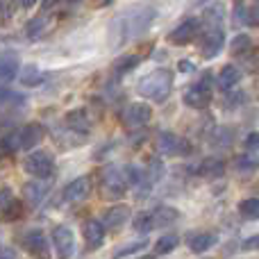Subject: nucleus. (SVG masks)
<instances>
[{"label": "nucleus", "instance_id": "nucleus-32", "mask_svg": "<svg viewBox=\"0 0 259 259\" xmlns=\"http://www.w3.org/2000/svg\"><path fill=\"white\" fill-rule=\"evenodd\" d=\"M239 214L248 221H257L259 219V198H246L239 202Z\"/></svg>", "mask_w": 259, "mask_h": 259}, {"label": "nucleus", "instance_id": "nucleus-35", "mask_svg": "<svg viewBox=\"0 0 259 259\" xmlns=\"http://www.w3.org/2000/svg\"><path fill=\"white\" fill-rule=\"evenodd\" d=\"M146 246H148L146 239H141V241H134V243H125V246H118L116 250L112 252V259H121V257H125V255H132V252H141Z\"/></svg>", "mask_w": 259, "mask_h": 259}, {"label": "nucleus", "instance_id": "nucleus-11", "mask_svg": "<svg viewBox=\"0 0 259 259\" xmlns=\"http://www.w3.org/2000/svg\"><path fill=\"white\" fill-rule=\"evenodd\" d=\"M46 137V127L41 123H27L18 130V148L21 150H32L34 146H39Z\"/></svg>", "mask_w": 259, "mask_h": 259}, {"label": "nucleus", "instance_id": "nucleus-22", "mask_svg": "<svg viewBox=\"0 0 259 259\" xmlns=\"http://www.w3.org/2000/svg\"><path fill=\"white\" fill-rule=\"evenodd\" d=\"M53 7H55V3H46V5H44V12L36 14L32 21H27V25H25L27 39H39V34L46 30V25H48V12H50Z\"/></svg>", "mask_w": 259, "mask_h": 259}, {"label": "nucleus", "instance_id": "nucleus-39", "mask_svg": "<svg viewBox=\"0 0 259 259\" xmlns=\"http://www.w3.org/2000/svg\"><path fill=\"white\" fill-rule=\"evenodd\" d=\"M259 246V239H248V241H243V248H257Z\"/></svg>", "mask_w": 259, "mask_h": 259}, {"label": "nucleus", "instance_id": "nucleus-13", "mask_svg": "<svg viewBox=\"0 0 259 259\" xmlns=\"http://www.w3.org/2000/svg\"><path fill=\"white\" fill-rule=\"evenodd\" d=\"M23 214L21 200H16L12 189H0V216L5 221H16Z\"/></svg>", "mask_w": 259, "mask_h": 259}, {"label": "nucleus", "instance_id": "nucleus-4", "mask_svg": "<svg viewBox=\"0 0 259 259\" xmlns=\"http://www.w3.org/2000/svg\"><path fill=\"white\" fill-rule=\"evenodd\" d=\"M211 91H214V75H211V71H205L196 84H191L184 91L182 100L184 105L193 109H205L211 103Z\"/></svg>", "mask_w": 259, "mask_h": 259}, {"label": "nucleus", "instance_id": "nucleus-27", "mask_svg": "<svg viewBox=\"0 0 259 259\" xmlns=\"http://www.w3.org/2000/svg\"><path fill=\"white\" fill-rule=\"evenodd\" d=\"M18 82H21L23 87H39L41 82H44V73L39 71V66L27 64V66H23L21 73H18Z\"/></svg>", "mask_w": 259, "mask_h": 259}, {"label": "nucleus", "instance_id": "nucleus-31", "mask_svg": "<svg viewBox=\"0 0 259 259\" xmlns=\"http://www.w3.org/2000/svg\"><path fill=\"white\" fill-rule=\"evenodd\" d=\"M132 228L137 234H150L155 230V223H152V211H139L137 219L132 221Z\"/></svg>", "mask_w": 259, "mask_h": 259}, {"label": "nucleus", "instance_id": "nucleus-10", "mask_svg": "<svg viewBox=\"0 0 259 259\" xmlns=\"http://www.w3.org/2000/svg\"><path fill=\"white\" fill-rule=\"evenodd\" d=\"M50 239H53L55 252H57L59 259H71L73 252H75V237H73V230L68 225H57L50 232Z\"/></svg>", "mask_w": 259, "mask_h": 259}, {"label": "nucleus", "instance_id": "nucleus-17", "mask_svg": "<svg viewBox=\"0 0 259 259\" xmlns=\"http://www.w3.org/2000/svg\"><path fill=\"white\" fill-rule=\"evenodd\" d=\"M64 123H66V127L71 130V132H77V134H82V137L91 132V116L87 109H73V112H68Z\"/></svg>", "mask_w": 259, "mask_h": 259}, {"label": "nucleus", "instance_id": "nucleus-7", "mask_svg": "<svg viewBox=\"0 0 259 259\" xmlns=\"http://www.w3.org/2000/svg\"><path fill=\"white\" fill-rule=\"evenodd\" d=\"M200 32H202V18L189 16V18H184L182 23H178V25L166 34V39L173 46H187V44H191L196 36H200Z\"/></svg>", "mask_w": 259, "mask_h": 259}, {"label": "nucleus", "instance_id": "nucleus-38", "mask_svg": "<svg viewBox=\"0 0 259 259\" xmlns=\"http://www.w3.org/2000/svg\"><path fill=\"white\" fill-rule=\"evenodd\" d=\"M180 71H182V73H196V66H193V64L191 62H180Z\"/></svg>", "mask_w": 259, "mask_h": 259}, {"label": "nucleus", "instance_id": "nucleus-16", "mask_svg": "<svg viewBox=\"0 0 259 259\" xmlns=\"http://www.w3.org/2000/svg\"><path fill=\"white\" fill-rule=\"evenodd\" d=\"M130 216H132V209L127 205H114L103 214V225L105 230H118L127 223Z\"/></svg>", "mask_w": 259, "mask_h": 259}, {"label": "nucleus", "instance_id": "nucleus-23", "mask_svg": "<svg viewBox=\"0 0 259 259\" xmlns=\"http://www.w3.org/2000/svg\"><path fill=\"white\" fill-rule=\"evenodd\" d=\"M216 243L214 232H191L187 239V246L191 252H207Z\"/></svg>", "mask_w": 259, "mask_h": 259}, {"label": "nucleus", "instance_id": "nucleus-3", "mask_svg": "<svg viewBox=\"0 0 259 259\" xmlns=\"http://www.w3.org/2000/svg\"><path fill=\"white\" fill-rule=\"evenodd\" d=\"M132 187L130 180V164L127 166H118V164H109L103 170V191L107 198L118 200L125 196V191Z\"/></svg>", "mask_w": 259, "mask_h": 259}, {"label": "nucleus", "instance_id": "nucleus-29", "mask_svg": "<svg viewBox=\"0 0 259 259\" xmlns=\"http://www.w3.org/2000/svg\"><path fill=\"white\" fill-rule=\"evenodd\" d=\"M239 68H243L250 75H259V48H252L246 55H241L239 57Z\"/></svg>", "mask_w": 259, "mask_h": 259}, {"label": "nucleus", "instance_id": "nucleus-24", "mask_svg": "<svg viewBox=\"0 0 259 259\" xmlns=\"http://www.w3.org/2000/svg\"><path fill=\"white\" fill-rule=\"evenodd\" d=\"M178 221H180V211L168 205H161L157 209H152V223H155V228H170Z\"/></svg>", "mask_w": 259, "mask_h": 259}, {"label": "nucleus", "instance_id": "nucleus-40", "mask_svg": "<svg viewBox=\"0 0 259 259\" xmlns=\"http://www.w3.org/2000/svg\"><path fill=\"white\" fill-rule=\"evenodd\" d=\"M7 96H9V91H7V89H3V87H0V100H5V98H7Z\"/></svg>", "mask_w": 259, "mask_h": 259}, {"label": "nucleus", "instance_id": "nucleus-1", "mask_svg": "<svg viewBox=\"0 0 259 259\" xmlns=\"http://www.w3.org/2000/svg\"><path fill=\"white\" fill-rule=\"evenodd\" d=\"M173 82H175L173 71L157 68V71L148 73L146 77H141V82L137 84V91L139 96L152 100V103H164L170 96V91H173Z\"/></svg>", "mask_w": 259, "mask_h": 259}, {"label": "nucleus", "instance_id": "nucleus-30", "mask_svg": "<svg viewBox=\"0 0 259 259\" xmlns=\"http://www.w3.org/2000/svg\"><path fill=\"white\" fill-rule=\"evenodd\" d=\"M178 243H180L178 234L168 232V234H164V237H159L155 241V252L157 255H168V252H173L175 248H178Z\"/></svg>", "mask_w": 259, "mask_h": 259}, {"label": "nucleus", "instance_id": "nucleus-26", "mask_svg": "<svg viewBox=\"0 0 259 259\" xmlns=\"http://www.w3.org/2000/svg\"><path fill=\"white\" fill-rule=\"evenodd\" d=\"M234 18H237L239 23L250 25V27H259V3L237 5V7H234Z\"/></svg>", "mask_w": 259, "mask_h": 259}, {"label": "nucleus", "instance_id": "nucleus-28", "mask_svg": "<svg viewBox=\"0 0 259 259\" xmlns=\"http://www.w3.org/2000/svg\"><path fill=\"white\" fill-rule=\"evenodd\" d=\"M143 170H146L148 184H150V187H155V184L164 178V161H161L157 155H152L150 159H148V164H146V168H143Z\"/></svg>", "mask_w": 259, "mask_h": 259}, {"label": "nucleus", "instance_id": "nucleus-2", "mask_svg": "<svg viewBox=\"0 0 259 259\" xmlns=\"http://www.w3.org/2000/svg\"><path fill=\"white\" fill-rule=\"evenodd\" d=\"M152 18H155V9L146 7V5L132 7V9H127L125 14H121V16H118V23H121V41L125 44L132 36L143 34V32L150 27Z\"/></svg>", "mask_w": 259, "mask_h": 259}, {"label": "nucleus", "instance_id": "nucleus-42", "mask_svg": "<svg viewBox=\"0 0 259 259\" xmlns=\"http://www.w3.org/2000/svg\"><path fill=\"white\" fill-rule=\"evenodd\" d=\"M0 259H7V257H5V255H0Z\"/></svg>", "mask_w": 259, "mask_h": 259}, {"label": "nucleus", "instance_id": "nucleus-18", "mask_svg": "<svg viewBox=\"0 0 259 259\" xmlns=\"http://www.w3.org/2000/svg\"><path fill=\"white\" fill-rule=\"evenodd\" d=\"M193 173L200 175V178H209V180L223 178L225 175V161L221 159V157H205V159L193 168Z\"/></svg>", "mask_w": 259, "mask_h": 259}, {"label": "nucleus", "instance_id": "nucleus-36", "mask_svg": "<svg viewBox=\"0 0 259 259\" xmlns=\"http://www.w3.org/2000/svg\"><path fill=\"white\" fill-rule=\"evenodd\" d=\"M243 148H246V152H255L259 148V132H250L246 139H243Z\"/></svg>", "mask_w": 259, "mask_h": 259}, {"label": "nucleus", "instance_id": "nucleus-20", "mask_svg": "<svg viewBox=\"0 0 259 259\" xmlns=\"http://www.w3.org/2000/svg\"><path fill=\"white\" fill-rule=\"evenodd\" d=\"M23 246H25V250H30L32 255H44L46 248H48V239H46V234L41 232V230L34 228L23 234Z\"/></svg>", "mask_w": 259, "mask_h": 259}, {"label": "nucleus", "instance_id": "nucleus-15", "mask_svg": "<svg viewBox=\"0 0 259 259\" xmlns=\"http://www.w3.org/2000/svg\"><path fill=\"white\" fill-rule=\"evenodd\" d=\"M82 232H84V243H87L89 250H98V248L105 243V225H103V221H98V219L87 221L84 228H82Z\"/></svg>", "mask_w": 259, "mask_h": 259}, {"label": "nucleus", "instance_id": "nucleus-14", "mask_svg": "<svg viewBox=\"0 0 259 259\" xmlns=\"http://www.w3.org/2000/svg\"><path fill=\"white\" fill-rule=\"evenodd\" d=\"M91 191V180L87 178V175H80V178H75L73 182L66 184V189H64V200L66 202H82L87 196H89Z\"/></svg>", "mask_w": 259, "mask_h": 259}, {"label": "nucleus", "instance_id": "nucleus-34", "mask_svg": "<svg viewBox=\"0 0 259 259\" xmlns=\"http://www.w3.org/2000/svg\"><path fill=\"white\" fill-rule=\"evenodd\" d=\"M230 50H232V55H237V57H241V55H246L248 50H252V41L248 34H237L232 39V44H230Z\"/></svg>", "mask_w": 259, "mask_h": 259}, {"label": "nucleus", "instance_id": "nucleus-33", "mask_svg": "<svg viewBox=\"0 0 259 259\" xmlns=\"http://www.w3.org/2000/svg\"><path fill=\"white\" fill-rule=\"evenodd\" d=\"M234 168L241 170V173L257 170L259 168V157L257 155H250V152H246V155H241V157H237V159H234Z\"/></svg>", "mask_w": 259, "mask_h": 259}, {"label": "nucleus", "instance_id": "nucleus-12", "mask_svg": "<svg viewBox=\"0 0 259 259\" xmlns=\"http://www.w3.org/2000/svg\"><path fill=\"white\" fill-rule=\"evenodd\" d=\"M48 191H50L48 180H30V182H25V187H23V200L30 207H39L41 202L46 200Z\"/></svg>", "mask_w": 259, "mask_h": 259}, {"label": "nucleus", "instance_id": "nucleus-41", "mask_svg": "<svg viewBox=\"0 0 259 259\" xmlns=\"http://www.w3.org/2000/svg\"><path fill=\"white\" fill-rule=\"evenodd\" d=\"M139 259H157V255H141Z\"/></svg>", "mask_w": 259, "mask_h": 259}, {"label": "nucleus", "instance_id": "nucleus-25", "mask_svg": "<svg viewBox=\"0 0 259 259\" xmlns=\"http://www.w3.org/2000/svg\"><path fill=\"white\" fill-rule=\"evenodd\" d=\"M139 64H141V55H137V53L121 55V57L112 64V73H114V77H123V75H127V73H132Z\"/></svg>", "mask_w": 259, "mask_h": 259}, {"label": "nucleus", "instance_id": "nucleus-37", "mask_svg": "<svg viewBox=\"0 0 259 259\" xmlns=\"http://www.w3.org/2000/svg\"><path fill=\"white\" fill-rule=\"evenodd\" d=\"M232 94H234V98H232V96H230L228 94V98H225V107H237V105L239 103H243V94H241V91H232Z\"/></svg>", "mask_w": 259, "mask_h": 259}, {"label": "nucleus", "instance_id": "nucleus-5", "mask_svg": "<svg viewBox=\"0 0 259 259\" xmlns=\"http://www.w3.org/2000/svg\"><path fill=\"white\" fill-rule=\"evenodd\" d=\"M225 46V30L223 25H209L202 23V32H200V53L205 59H214L221 55Z\"/></svg>", "mask_w": 259, "mask_h": 259}, {"label": "nucleus", "instance_id": "nucleus-19", "mask_svg": "<svg viewBox=\"0 0 259 259\" xmlns=\"http://www.w3.org/2000/svg\"><path fill=\"white\" fill-rule=\"evenodd\" d=\"M21 73V59L16 53H0V80L12 82Z\"/></svg>", "mask_w": 259, "mask_h": 259}, {"label": "nucleus", "instance_id": "nucleus-9", "mask_svg": "<svg viewBox=\"0 0 259 259\" xmlns=\"http://www.w3.org/2000/svg\"><path fill=\"white\" fill-rule=\"evenodd\" d=\"M150 118H152V109L146 103H130L121 112V123L130 130H139V127L148 125Z\"/></svg>", "mask_w": 259, "mask_h": 259}, {"label": "nucleus", "instance_id": "nucleus-6", "mask_svg": "<svg viewBox=\"0 0 259 259\" xmlns=\"http://www.w3.org/2000/svg\"><path fill=\"white\" fill-rule=\"evenodd\" d=\"M157 152L166 157H187L193 152L191 141L175 132H159L157 134Z\"/></svg>", "mask_w": 259, "mask_h": 259}, {"label": "nucleus", "instance_id": "nucleus-8", "mask_svg": "<svg viewBox=\"0 0 259 259\" xmlns=\"http://www.w3.org/2000/svg\"><path fill=\"white\" fill-rule=\"evenodd\" d=\"M23 168H25V173L32 175L34 180H48L55 170V159H53V155H48V152L34 150L25 157Z\"/></svg>", "mask_w": 259, "mask_h": 259}, {"label": "nucleus", "instance_id": "nucleus-21", "mask_svg": "<svg viewBox=\"0 0 259 259\" xmlns=\"http://www.w3.org/2000/svg\"><path fill=\"white\" fill-rule=\"evenodd\" d=\"M241 77H243L241 68L234 66V64H228V66H223L219 73V87L225 94H230V91H234V87L241 82Z\"/></svg>", "mask_w": 259, "mask_h": 259}]
</instances>
